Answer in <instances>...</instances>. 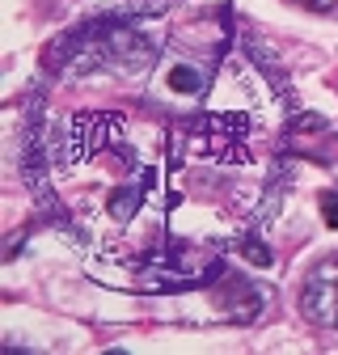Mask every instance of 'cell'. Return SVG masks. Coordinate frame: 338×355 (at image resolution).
I'll return each instance as SVG.
<instances>
[{"label": "cell", "mask_w": 338, "mask_h": 355, "mask_svg": "<svg viewBox=\"0 0 338 355\" xmlns=\"http://www.w3.org/2000/svg\"><path fill=\"white\" fill-rule=\"evenodd\" d=\"M148 64H152V42L132 26V17L123 9L80 21L76 30L60 34L42 51V68L60 76H94V72L132 76V72H144Z\"/></svg>", "instance_id": "1"}, {"label": "cell", "mask_w": 338, "mask_h": 355, "mask_svg": "<svg viewBox=\"0 0 338 355\" xmlns=\"http://www.w3.org/2000/svg\"><path fill=\"white\" fill-rule=\"evenodd\" d=\"M224 262L216 250H199V245H165L152 250L144 258L132 262L123 288H136V292H186L199 288L207 279H220Z\"/></svg>", "instance_id": "2"}, {"label": "cell", "mask_w": 338, "mask_h": 355, "mask_svg": "<svg viewBox=\"0 0 338 355\" xmlns=\"http://www.w3.org/2000/svg\"><path fill=\"white\" fill-rule=\"evenodd\" d=\"M301 318L321 330H338V254L313 262L301 279Z\"/></svg>", "instance_id": "3"}, {"label": "cell", "mask_w": 338, "mask_h": 355, "mask_svg": "<svg viewBox=\"0 0 338 355\" xmlns=\"http://www.w3.org/2000/svg\"><path fill=\"white\" fill-rule=\"evenodd\" d=\"M216 309L229 318V322H254V318H263V309H267V292L254 284V279H224L216 288Z\"/></svg>", "instance_id": "4"}, {"label": "cell", "mask_w": 338, "mask_h": 355, "mask_svg": "<svg viewBox=\"0 0 338 355\" xmlns=\"http://www.w3.org/2000/svg\"><path fill=\"white\" fill-rule=\"evenodd\" d=\"M148 182H152V173H140V182H136V178H132V182H123V187H114V191H110V199H106L110 216H114V220H132V216L140 211L144 195H148Z\"/></svg>", "instance_id": "5"}, {"label": "cell", "mask_w": 338, "mask_h": 355, "mask_svg": "<svg viewBox=\"0 0 338 355\" xmlns=\"http://www.w3.org/2000/svg\"><path fill=\"white\" fill-rule=\"evenodd\" d=\"M165 85L174 89V94H203V89H207V72L199 64H169Z\"/></svg>", "instance_id": "6"}, {"label": "cell", "mask_w": 338, "mask_h": 355, "mask_svg": "<svg viewBox=\"0 0 338 355\" xmlns=\"http://www.w3.org/2000/svg\"><path fill=\"white\" fill-rule=\"evenodd\" d=\"M178 5V0H127V5H123V13L127 17H161V13H169V9H174Z\"/></svg>", "instance_id": "7"}, {"label": "cell", "mask_w": 338, "mask_h": 355, "mask_svg": "<svg viewBox=\"0 0 338 355\" xmlns=\"http://www.w3.org/2000/svg\"><path fill=\"white\" fill-rule=\"evenodd\" d=\"M241 254H245L254 266H271V262H275V254H271L267 241H258V237H245V241H241Z\"/></svg>", "instance_id": "8"}, {"label": "cell", "mask_w": 338, "mask_h": 355, "mask_svg": "<svg viewBox=\"0 0 338 355\" xmlns=\"http://www.w3.org/2000/svg\"><path fill=\"white\" fill-rule=\"evenodd\" d=\"M321 211H326V225H330V229H338V195H334V191H326V195H321Z\"/></svg>", "instance_id": "9"}, {"label": "cell", "mask_w": 338, "mask_h": 355, "mask_svg": "<svg viewBox=\"0 0 338 355\" xmlns=\"http://www.w3.org/2000/svg\"><path fill=\"white\" fill-rule=\"evenodd\" d=\"M292 5H301L309 13H338V0H292Z\"/></svg>", "instance_id": "10"}]
</instances>
